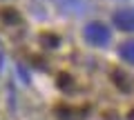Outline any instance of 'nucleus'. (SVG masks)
Returning a JSON list of instances; mask_svg holds the SVG:
<instances>
[{
	"label": "nucleus",
	"mask_w": 134,
	"mask_h": 120,
	"mask_svg": "<svg viewBox=\"0 0 134 120\" xmlns=\"http://www.w3.org/2000/svg\"><path fill=\"white\" fill-rule=\"evenodd\" d=\"M56 2L65 11H72V14H81L85 9V0H56Z\"/></svg>",
	"instance_id": "nucleus-4"
},
{
	"label": "nucleus",
	"mask_w": 134,
	"mask_h": 120,
	"mask_svg": "<svg viewBox=\"0 0 134 120\" xmlns=\"http://www.w3.org/2000/svg\"><path fill=\"white\" fill-rule=\"evenodd\" d=\"M43 42L47 45V47H56V45H58V36H54V34H49V31H45V34H43Z\"/></svg>",
	"instance_id": "nucleus-6"
},
{
	"label": "nucleus",
	"mask_w": 134,
	"mask_h": 120,
	"mask_svg": "<svg viewBox=\"0 0 134 120\" xmlns=\"http://www.w3.org/2000/svg\"><path fill=\"white\" fill-rule=\"evenodd\" d=\"M83 36L90 45L94 47H107L110 45V38H112V31L105 22H100V20H92V22L85 24L83 29Z\"/></svg>",
	"instance_id": "nucleus-1"
},
{
	"label": "nucleus",
	"mask_w": 134,
	"mask_h": 120,
	"mask_svg": "<svg viewBox=\"0 0 134 120\" xmlns=\"http://www.w3.org/2000/svg\"><path fill=\"white\" fill-rule=\"evenodd\" d=\"M119 56L123 58L125 62L134 65V40H125L123 45L119 47Z\"/></svg>",
	"instance_id": "nucleus-3"
},
{
	"label": "nucleus",
	"mask_w": 134,
	"mask_h": 120,
	"mask_svg": "<svg viewBox=\"0 0 134 120\" xmlns=\"http://www.w3.org/2000/svg\"><path fill=\"white\" fill-rule=\"evenodd\" d=\"M2 20L7 24H18L20 22V14L16 9H2Z\"/></svg>",
	"instance_id": "nucleus-5"
},
{
	"label": "nucleus",
	"mask_w": 134,
	"mask_h": 120,
	"mask_svg": "<svg viewBox=\"0 0 134 120\" xmlns=\"http://www.w3.org/2000/svg\"><path fill=\"white\" fill-rule=\"evenodd\" d=\"M112 22L121 31H134V9H119L112 16Z\"/></svg>",
	"instance_id": "nucleus-2"
}]
</instances>
